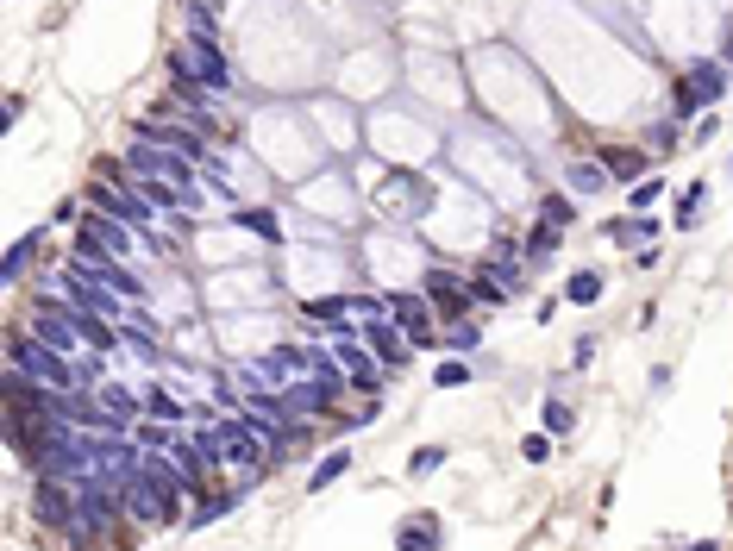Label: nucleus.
<instances>
[{"label": "nucleus", "instance_id": "f257e3e1", "mask_svg": "<svg viewBox=\"0 0 733 551\" xmlns=\"http://www.w3.org/2000/svg\"><path fill=\"white\" fill-rule=\"evenodd\" d=\"M7 370L44 382V389H63V395H82V376H76V357H63L38 339L32 326H7Z\"/></svg>", "mask_w": 733, "mask_h": 551}, {"label": "nucleus", "instance_id": "f03ea898", "mask_svg": "<svg viewBox=\"0 0 733 551\" xmlns=\"http://www.w3.org/2000/svg\"><path fill=\"white\" fill-rule=\"evenodd\" d=\"M389 320L414 339V351L439 345V332H433V326H439V320H433V301L420 295V289H395V295H389Z\"/></svg>", "mask_w": 733, "mask_h": 551}, {"label": "nucleus", "instance_id": "7ed1b4c3", "mask_svg": "<svg viewBox=\"0 0 733 551\" xmlns=\"http://www.w3.org/2000/svg\"><path fill=\"white\" fill-rule=\"evenodd\" d=\"M182 51H188V63H195V76H201V82H207V88H214L220 101H226V94H232V57L220 51V38L188 32V38H182Z\"/></svg>", "mask_w": 733, "mask_h": 551}, {"label": "nucleus", "instance_id": "20e7f679", "mask_svg": "<svg viewBox=\"0 0 733 551\" xmlns=\"http://www.w3.org/2000/svg\"><path fill=\"white\" fill-rule=\"evenodd\" d=\"M364 345L376 351V364H383V370H408V364H414V339H408V332H395L389 314L364 320Z\"/></svg>", "mask_w": 733, "mask_h": 551}, {"label": "nucleus", "instance_id": "39448f33", "mask_svg": "<svg viewBox=\"0 0 733 551\" xmlns=\"http://www.w3.org/2000/svg\"><path fill=\"white\" fill-rule=\"evenodd\" d=\"M445 545V520L439 514H408V520H395V551H439Z\"/></svg>", "mask_w": 733, "mask_h": 551}, {"label": "nucleus", "instance_id": "423d86ee", "mask_svg": "<svg viewBox=\"0 0 733 551\" xmlns=\"http://www.w3.org/2000/svg\"><path fill=\"white\" fill-rule=\"evenodd\" d=\"M658 232H665V220H652V213H627V220L608 226V238H614V245H627V251H646Z\"/></svg>", "mask_w": 733, "mask_h": 551}, {"label": "nucleus", "instance_id": "0eeeda50", "mask_svg": "<svg viewBox=\"0 0 733 551\" xmlns=\"http://www.w3.org/2000/svg\"><path fill=\"white\" fill-rule=\"evenodd\" d=\"M69 263H76V270H94V276H101V270H107V263H120V257H113V251L101 245V232H88V226H76V238H69Z\"/></svg>", "mask_w": 733, "mask_h": 551}, {"label": "nucleus", "instance_id": "6e6552de", "mask_svg": "<svg viewBox=\"0 0 733 551\" xmlns=\"http://www.w3.org/2000/svg\"><path fill=\"white\" fill-rule=\"evenodd\" d=\"M608 182H614V176H608V163H602V157H596V163L583 157V163H571V170H564V195H577V201H583V195H602Z\"/></svg>", "mask_w": 733, "mask_h": 551}, {"label": "nucleus", "instance_id": "1a4fd4ad", "mask_svg": "<svg viewBox=\"0 0 733 551\" xmlns=\"http://www.w3.org/2000/svg\"><path fill=\"white\" fill-rule=\"evenodd\" d=\"M82 226H88V232H101V245L120 257V263L132 257V226H126V220H113V213H94V207H88V220H82Z\"/></svg>", "mask_w": 733, "mask_h": 551}, {"label": "nucleus", "instance_id": "9d476101", "mask_svg": "<svg viewBox=\"0 0 733 551\" xmlns=\"http://www.w3.org/2000/svg\"><path fill=\"white\" fill-rule=\"evenodd\" d=\"M38 245H44V226H38V232H26V238H13V245H7V257H0V276H7V282H26L32 257H38Z\"/></svg>", "mask_w": 733, "mask_h": 551}, {"label": "nucleus", "instance_id": "9b49d317", "mask_svg": "<svg viewBox=\"0 0 733 551\" xmlns=\"http://www.w3.org/2000/svg\"><path fill=\"white\" fill-rule=\"evenodd\" d=\"M558 245H564V232L539 220V226L527 232V251H520V263H527V270H546V263L558 257Z\"/></svg>", "mask_w": 733, "mask_h": 551}, {"label": "nucleus", "instance_id": "f8f14e48", "mask_svg": "<svg viewBox=\"0 0 733 551\" xmlns=\"http://www.w3.org/2000/svg\"><path fill=\"white\" fill-rule=\"evenodd\" d=\"M351 476V445H339V451H326V458L314 464V476H307V495H320V489H333V483H345Z\"/></svg>", "mask_w": 733, "mask_h": 551}, {"label": "nucleus", "instance_id": "ddd939ff", "mask_svg": "<svg viewBox=\"0 0 733 551\" xmlns=\"http://www.w3.org/2000/svg\"><path fill=\"white\" fill-rule=\"evenodd\" d=\"M301 314H307V320H326V332H339V326L358 320V314H351V295H314Z\"/></svg>", "mask_w": 733, "mask_h": 551}, {"label": "nucleus", "instance_id": "4468645a", "mask_svg": "<svg viewBox=\"0 0 733 551\" xmlns=\"http://www.w3.org/2000/svg\"><path fill=\"white\" fill-rule=\"evenodd\" d=\"M539 426H546L552 439H571L577 433V407L564 401V395H546V401H539Z\"/></svg>", "mask_w": 733, "mask_h": 551}, {"label": "nucleus", "instance_id": "2eb2a0df", "mask_svg": "<svg viewBox=\"0 0 733 551\" xmlns=\"http://www.w3.org/2000/svg\"><path fill=\"white\" fill-rule=\"evenodd\" d=\"M464 289H470V301H483V307H502V301H508V282H495V263L470 270V276H464Z\"/></svg>", "mask_w": 733, "mask_h": 551}, {"label": "nucleus", "instance_id": "dca6fc26", "mask_svg": "<svg viewBox=\"0 0 733 551\" xmlns=\"http://www.w3.org/2000/svg\"><path fill=\"white\" fill-rule=\"evenodd\" d=\"M232 226L257 232V238H264V245H282V220H276L270 207H239V213H232Z\"/></svg>", "mask_w": 733, "mask_h": 551}, {"label": "nucleus", "instance_id": "f3484780", "mask_svg": "<svg viewBox=\"0 0 733 551\" xmlns=\"http://www.w3.org/2000/svg\"><path fill=\"white\" fill-rule=\"evenodd\" d=\"M702 207H708V182L683 188V195H677V213H671V226H677V232H696V226H702Z\"/></svg>", "mask_w": 733, "mask_h": 551}, {"label": "nucleus", "instance_id": "a211bd4d", "mask_svg": "<svg viewBox=\"0 0 733 551\" xmlns=\"http://www.w3.org/2000/svg\"><path fill=\"white\" fill-rule=\"evenodd\" d=\"M539 220L564 232V226L577 220V195H564V188H546V195H539Z\"/></svg>", "mask_w": 733, "mask_h": 551}, {"label": "nucleus", "instance_id": "6ab92c4d", "mask_svg": "<svg viewBox=\"0 0 733 551\" xmlns=\"http://www.w3.org/2000/svg\"><path fill=\"white\" fill-rule=\"evenodd\" d=\"M477 345H483V326H477V320H470V314H464V320H452V326H445V357H470V351H477Z\"/></svg>", "mask_w": 733, "mask_h": 551}, {"label": "nucleus", "instance_id": "aec40b11", "mask_svg": "<svg viewBox=\"0 0 733 551\" xmlns=\"http://www.w3.org/2000/svg\"><path fill=\"white\" fill-rule=\"evenodd\" d=\"M602 163H608V176L627 182V188L646 182V176H640V170H646V151H602Z\"/></svg>", "mask_w": 733, "mask_h": 551}, {"label": "nucleus", "instance_id": "412c9836", "mask_svg": "<svg viewBox=\"0 0 733 551\" xmlns=\"http://www.w3.org/2000/svg\"><path fill=\"white\" fill-rule=\"evenodd\" d=\"M132 439H138V451H176V445H182V439L170 433V420H138Z\"/></svg>", "mask_w": 733, "mask_h": 551}, {"label": "nucleus", "instance_id": "4be33fe9", "mask_svg": "<svg viewBox=\"0 0 733 551\" xmlns=\"http://www.w3.org/2000/svg\"><path fill=\"white\" fill-rule=\"evenodd\" d=\"M232 501H239V489H214L195 501V514H188V526H214L220 514H232Z\"/></svg>", "mask_w": 733, "mask_h": 551}, {"label": "nucleus", "instance_id": "5701e85b", "mask_svg": "<svg viewBox=\"0 0 733 551\" xmlns=\"http://www.w3.org/2000/svg\"><path fill=\"white\" fill-rule=\"evenodd\" d=\"M564 301H571V307H596L602 301V276L596 270H577L571 282H564Z\"/></svg>", "mask_w": 733, "mask_h": 551}, {"label": "nucleus", "instance_id": "b1692460", "mask_svg": "<svg viewBox=\"0 0 733 551\" xmlns=\"http://www.w3.org/2000/svg\"><path fill=\"white\" fill-rule=\"evenodd\" d=\"M101 282H107V289L120 295V301H145V282H138V276L126 270V263H107V270H101Z\"/></svg>", "mask_w": 733, "mask_h": 551}, {"label": "nucleus", "instance_id": "393cba45", "mask_svg": "<svg viewBox=\"0 0 733 551\" xmlns=\"http://www.w3.org/2000/svg\"><path fill=\"white\" fill-rule=\"evenodd\" d=\"M464 382H477V370H470L464 357H439L433 364V389H464Z\"/></svg>", "mask_w": 733, "mask_h": 551}, {"label": "nucleus", "instance_id": "a878e982", "mask_svg": "<svg viewBox=\"0 0 733 551\" xmlns=\"http://www.w3.org/2000/svg\"><path fill=\"white\" fill-rule=\"evenodd\" d=\"M658 195H665V176H646V182H633L627 188V213H652Z\"/></svg>", "mask_w": 733, "mask_h": 551}, {"label": "nucleus", "instance_id": "bb28decb", "mask_svg": "<svg viewBox=\"0 0 733 551\" xmlns=\"http://www.w3.org/2000/svg\"><path fill=\"white\" fill-rule=\"evenodd\" d=\"M677 126H683V119H658V126L646 132V151H652V157H665V151H677V138H683Z\"/></svg>", "mask_w": 733, "mask_h": 551}, {"label": "nucleus", "instance_id": "cd10ccee", "mask_svg": "<svg viewBox=\"0 0 733 551\" xmlns=\"http://www.w3.org/2000/svg\"><path fill=\"white\" fill-rule=\"evenodd\" d=\"M439 464H445V445H420L414 458H408V476H433Z\"/></svg>", "mask_w": 733, "mask_h": 551}, {"label": "nucleus", "instance_id": "c85d7f7f", "mask_svg": "<svg viewBox=\"0 0 733 551\" xmlns=\"http://www.w3.org/2000/svg\"><path fill=\"white\" fill-rule=\"evenodd\" d=\"M520 458H527V464H552V433H527V439H520Z\"/></svg>", "mask_w": 733, "mask_h": 551}, {"label": "nucleus", "instance_id": "c756f323", "mask_svg": "<svg viewBox=\"0 0 733 551\" xmlns=\"http://www.w3.org/2000/svg\"><path fill=\"white\" fill-rule=\"evenodd\" d=\"M596 364V332H577V345H571V370H589Z\"/></svg>", "mask_w": 733, "mask_h": 551}, {"label": "nucleus", "instance_id": "7c9ffc66", "mask_svg": "<svg viewBox=\"0 0 733 551\" xmlns=\"http://www.w3.org/2000/svg\"><path fill=\"white\" fill-rule=\"evenodd\" d=\"M76 213H82V201H76V195H63V201L51 207V226H69V220H76Z\"/></svg>", "mask_w": 733, "mask_h": 551}, {"label": "nucleus", "instance_id": "2f4dec72", "mask_svg": "<svg viewBox=\"0 0 733 551\" xmlns=\"http://www.w3.org/2000/svg\"><path fill=\"white\" fill-rule=\"evenodd\" d=\"M715 132H721V119H715V113H702L696 126H690V138H696V145H708V138H715Z\"/></svg>", "mask_w": 733, "mask_h": 551}, {"label": "nucleus", "instance_id": "473e14b6", "mask_svg": "<svg viewBox=\"0 0 733 551\" xmlns=\"http://www.w3.org/2000/svg\"><path fill=\"white\" fill-rule=\"evenodd\" d=\"M721 63H733V19H727V38H721Z\"/></svg>", "mask_w": 733, "mask_h": 551}, {"label": "nucleus", "instance_id": "72a5a7b5", "mask_svg": "<svg viewBox=\"0 0 733 551\" xmlns=\"http://www.w3.org/2000/svg\"><path fill=\"white\" fill-rule=\"evenodd\" d=\"M727 163H733V157H727Z\"/></svg>", "mask_w": 733, "mask_h": 551}]
</instances>
